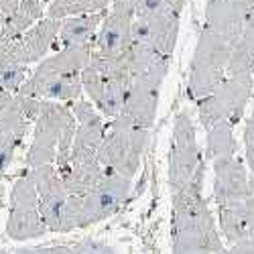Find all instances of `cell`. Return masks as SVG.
I'll return each instance as SVG.
<instances>
[{"label":"cell","instance_id":"4dcf8cb0","mask_svg":"<svg viewBox=\"0 0 254 254\" xmlns=\"http://www.w3.org/2000/svg\"><path fill=\"white\" fill-rule=\"evenodd\" d=\"M16 39H20V37H16V35L12 33V29L8 27L6 16L0 12V55H2V53L6 51V47L12 43V41H16Z\"/></svg>","mask_w":254,"mask_h":254},{"label":"cell","instance_id":"d6986e66","mask_svg":"<svg viewBox=\"0 0 254 254\" xmlns=\"http://www.w3.org/2000/svg\"><path fill=\"white\" fill-rule=\"evenodd\" d=\"M29 124L31 122L23 114L16 94H10V98L0 110V171H6L10 167L14 151L23 142Z\"/></svg>","mask_w":254,"mask_h":254},{"label":"cell","instance_id":"2e32d148","mask_svg":"<svg viewBox=\"0 0 254 254\" xmlns=\"http://www.w3.org/2000/svg\"><path fill=\"white\" fill-rule=\"evenodd\" d=\"M31 177L35 181L37 193H39V207H41V216H43L47 230L59 234V218H61V209L65 205L67 191L63 187V181L59 177V171L55 165H41L35 169H29Z\"/></svg>","mask_w":254,"mask_h":254},{"label":"cell","instance_id":"f546056e","mask_svg":"<svg viewBox=\"0 0 254 254\" xmlns=\"http://www.w3.org/2000/svg\"><path fill=\"white\" fill-rule=\"evenodd\" d=\"M81 254H114V250L106 244V242H100V240H94V238H83L77 242Z\"/></svg>","mask_w":254,"mask_h":254},{"label":"cell","instance_id":"30bf717a","mask_svg":"<svg viewBox=\"0 0 254 254\" xmlns=\"http://www.w3.org/2000/svg\"><path fill=\"white\" fill-rule=\"evenodd\" d=\"M201 161L203 157L197 146L195 126L189 114L181 110L175 116L171 151H169V187H171V193L179 191L181 187L189 183Z\"/></svg>","mask_w":254,"mask_h":254},{"label":"cell","instance_id":"6da1fadb","mask_svg":"<svg viewBox=\"0 0 254 254\" xmlns=\"http://www.w3.org/2000/svg\"><path fill=\"white\" fill-rule=\"evenodd\" d=\"M205 159L185 187L173 193L171 246L173 254H228L222 234L203 197Z\"/></svg>","mask_w":254,"mask_h":254},{"label":"cell","instance_id":"3957f363","mask_svg":"<svg viewBox=\"0 0 254 254\" xmlns=\"http://www.w3.org/2000/svg\"><path fill=\"white\" fill-rule=\"evenodd\" d=\"M149 142V128L134 124L126 114H118L106 124V136L98 151V161L104 171L134 177L140 157Z\"/></svg>","mask_w":254,"mask_h":254},{"label":"cell","instance_id":"ba28073f","mask_svg":"<svg viewBox=\"0 0 254 254\" xmlns=\"http://www.w3.org/2000/svg\"><path fill=\"white\" fill-rule=\"evenodd\" d=\"M130 177L118 173L104 171L100 183L90 193L79 195V214H77V230L90 228L98 222L108 220L126 203L130 193Z\"/></svg>","mask_w":254,"mask_h":254},{"label":"cell","instance_id":"cb8c5ba5","mask_svg":"<svg viewBox=\"0 0 254 254\" xmlns=\"http://www.w3.org/2000/svg\"><path fill=\"white\" fill-rule=\"evenodd\" d=\"M236 151H238V144L234 138V124L228 120H220L214 126H209L205 136V153H203L205 161L232 157L236 155Z\"/></svg>","mask_w":254,"mask_h":254},{"label":"cell","instance_id":"f1b7e54d","mask_svg":"<svg viewBox=\"0 0 254 254\" xmlns=\"http://www.w3.org/2000/svg\"><path fill=\"white\" fill-rule=\"evenodd\" d=\"M130 2L134 6V14H153L169 10L165 0H130Z\"/></svg>","mask_w":254,"mask_h":254},{"label":"cell","instance_id":"8fae6325","mask_svg":"<svg viewBox=\"0 0 254 254\" xmlns=\"http://www.w3.org/2000/svg\"><path fill=\"white\" fill-rule=\"evenodd\" d=\"M134 6L130 0H112L94 39V53L100 57H120L132 45Z\"/></svg>","mask_w":254,"mask_h":254},{"label":"cell","instance_id":"d6a6232c","mask_svg":"<svg viewBox=\"0 0 254 254\" xmlns=\"http://www.w3.org/2000/svg\"><path fill=\"white\" fill-rule=\"evenodd\" d=\"M2 181H4V171H0V209L4 207V197H2Z\"/></svg>","mask_w":254,"mask_h":254},{"label":"cell","instance_id":"44dd1931","mask_svg":"<svg viewBox=\"0 0 254 254\" xmlns=\"http://www.w3.org/2000/svg\"><path fill=\"white\" fill-rule=\"evenodd\" d=\"M94 53V43L88 45H69L61 47L51 57L39 61L35 71L41 73H53V75H65V73H81V69L88 65Z\"/></svg>","mask_w":254,"mask_h":254},{"label":"cell","instance_id":"4316f807","mask_svg":"<svg viewBox=\"0 0 254 254\" xmlns=\"http://www.w3.org/2000/svg\"><path fill=\"white\" fill-rule=\"evenodd\" d=\"M16 98H18V104H20V108H23V114L27 116V120L31 124H35V120L39 118V112H41V106H43V100L23 96V94H16Z\"/></svg>","mask_w":254,"mask_h":254},{"label":"cell","instance_id":"7402d4cb","mask_svg":"<svg viewBox=\"0 0 254 254\" xmlns=\"http://www.w3.org/2000/svg\"><path fill=\"white\" fill-rule=\"evenodd\" d=\"M108 12V8L102 12H90V14H75L67 16L61 20V29H59V45L61 47H69V45H88L94 43L96 33L102 25V20Z\"/></svg>","mask_w":254,"mask_h":254},{"label":"cell","instance_id":"ac0fdd59","mask_svg":"<svg viewBox=\"0 0 254 254\" xmlns=\"http://www.w3.org/2000/svg\"><path fill=\"white\" fill-rule=\"evenodd\" d=\"M252 12L254 8L242 6L234 0H207L205 27L226 39L230 45H236Z\"/></svg>","mask_w":254,"mask_h":254},{"label":"cell","instance_id":"484cf974","mask_svg":"<svg viewBox=\"0 0 254 254\" xmlns=\"http://www.w3.org/2000/svg\"><path fill=\"white\" fill-rule=\"evenodd\" d=\"M14 254H81L77 244H57V246H29L18 248Z\"/></svg>","mask_w":254,"mask_h":254},{"label":"cell","instance_id":"d4e9b609","mask_svg":"<svg viewBox=\"0 0 254 254\" xmlns=\"http://www.w3.org/2000/svg\"><path fill=\"white\" fill-rule=\"evenodd\" d=\"M112 4V0H53L47 6L49 18H67L75 14H90V12H102Z\"/></svg>","mask_w":254,"mask_h":254},{"label":"cell","instance_id":"1f68e13d","mask_svg":"<svg viewBox=\"0 0 254 254\" xmlns=\"http://www.w3.org/2000/svg\"><path fill=\"white\" fill-rule=\"evenodd\" d=\"M20 6V0H0V12L4 16H12Z\"/></svg>","mask_w":254,"mask_h":254},{"label":"cell","instance_id":"9c48e42d","mask_svg":"<svg viewBox=\"0 0 254 254\" xmlns=\"http://www.w3.org/2000/svg\"><path fill=\"white\" fill-rule=\"evenodd\" d=\"M169 65H171V59L165 57L146 71L134 75L130 81L122 114H126L134 124L142 126V128L151 130L155 124L157 106H159V90L169 71Z\"/></svg>","mask_w":254,"mask_h":254},{"label":"cell","instance_id":"ffe728a7","mask_svg":"<svg viewBox=\"0 0 254 254\" xmlns=\"http://www.w3.org/2000/svg\"><path fill=\"white\" fill-rule=\"evenodd\" d=\"M59 29H61L59 18L43 16L41 20H37L29 31L23 33L20 43H23V51H25L29 63H37L41 59H45V55L53 47H57Z\"/></svg>","mask_w":254,"mask_h":254},{"label":"cell","instance_id":"e575fe53","mask_svg":"<svg viewBox=\"0 0 254 254\" xmlns=\"http://www.w3.org/2000/svg\"><path fill=\"white\" fill-rule=\"evenodd\" d=\"M0 254H10V252H8L6 248H0Z\"/></svg>","mask_w":254,"mask_h":254},{"label":"cell","instance_id":"83f0119b","mask_svg":"<svg viewBox=\"0 0 254 254\" xmlns=\"http://www.w3.org/2000/svg\"><path fill=\"white\" fill-rule=\"evenodd\" d=\"M244 146H246V167L254 175V112L244 126Z\"/></svg>","mask_w":254,"mask_h":254},{"label":"cell","instance_id":"7a4b0ae2","mask_svg":"<svg viewBox=\"0 0 254 254\" xmlns=\"http://www.w3.org/2000/svg\"><path fill=\"white\" fill-rule=\"evenodd\" d=\"M81 88L90 96V102L106 118L122 114L124 100L128 94L132 73L126 61V53L120 57H100L92 53V59L79 73Z\"/></svg>","mask_w":254,"mask_h":254},{"label":"cell","instance_id":"52a82bcc","mask_svg":"<svg viewBox=\"0 0 254 254\" xmlns=\"http://www.w3.org/2000/svg\"><path fill=\"white\" fill-rule=\"evenodd\" d=\"M47 224L41 216L39 193L31 171H23L10 189V211L6 236L10 240H31L47 234Z\"/></svg>","mask_w":254,"mask_h":254},{"label":"cell","instance_id":"277c9868","mask_svg":"<svg viewBox=\"0 0 254 254\" xmlns=\"http://www.w3.org/2000/svg\"><path fill=\"white\" fill-rule=\"evenodd\" d=\"M232 49H234V45H230L226 39H222L220 35H216L203 25L191 65H189V83H187L189 98L197 102L209 96L220 86V81L226 77V67Z\"/></svg>","mask_w":254,"mask_h":254},{"label":"cell","instance_id":"9a60e30c","mask_svg":"<svg viewBox=\"0 0 254 254\" xmlns=\"http://www.w3.org/2000/svg\"><path fill=\"white\" fill-rule=\"evenodd\" d=\"M228 254H254V193L238 203L218 207Z\"/></svg>","mask_w":254,"mask_h":254},{"label":"cell","instance_id":"836d02e7","mask_svg":"<svg viewBox=\"0 0 254 254\" xmlns=\"http://www.w3.org/2000/svg\"><path fill=\"white\" fill-rule=\"evenodd\" d=\"M234 2H238L242 6H248V8H254V0H234Z\"/></svg>","mask_w":254,"mask_h":254},{"label":"cell","instance_id":"7c38bea8","mask_svg":"<svg viewBox=\"0 0 254 254\" xmlns=\"http://www.w3.org/2000/svg\"><path fill=\"white\" fill-rule=\"evenodd\" d=\"M77 128L69 153V163H92L98 161V151L106 136V122L98 114L96 106L86 100H75L71 106ZM100 163V161H98Z\"/></svg>","mask_w":254,"mask_h":254},{"label":"cell","instance_id":"5bb4252c","mask_svg":"<svg viewBox=\"0 0 254 254\" xmlns=\"http://www.w3.org/2000/svg\"><path fill=\"white\" fill-rule=\"evenodd\" d=\"M211 163H214V199L218 207L244 201L254 193V175L250 177L248 167L240 157H220Z\"/></svg>","mask_w":254,"mask_h":254},{"label":"cell","instance_id":"5b68a950","mask_svg":"<svg viewBox=\"0 0 254 254\" xmlns=\"http://www.w3.org/2000/svg\"><path fill=\"white\" fill-rule=\"evenodd\" d=\"M252 90H254L252 73L226 75L209 96L197 100V114L203 128L207 130L209 126H214L220 120H228L236 126L244 116Z\"/></svg>","mask_w":254,"mask_h":254},{"label":"cell","instance_id":"8992f818","mask_svg":"<svg viewBox=\"0 0 254 254\" xmlns=\"http://www.w3.org/2000/svg\"><path fill=\"white\" fill-rule=\"evenodd\" d=\"M73 128H77V126L69 106L53 100H43L39 118L35 120V134L31 149L25 157L27 167L35 169L41 165H53L61 136Z\"/></svg>","mask_w":254,"mask_h":254},{"label":"cell","instance_id":"e0dca14e","mask_svg":"<svg viewBox=\"0 0 254 254\" xmlns=\"http://www.w3.org/2000/svg\"><path fill=\"white\" fill-rule=\"evenodd\" d=\"M83 88L79 73H65V75H53V73H41L33 71L25 83L18 88L16 94L39 98V100H53V102H75L79 100Z\"/></svg>","mask_w":254,"mask_h":254},{"label":"cell","instance_id":"4fadbf2b","mask_svg":"<svg viewBox=\"0 0 254 254\" xmlns=\"http://www.w3.org/2000/svg\"><path fill=\"white\" fill-rule=\"evenodd\" d=\"M179 12L163 10L153 14H136L132 20V41L149 45L163 57H173L179 37Z\"/></svg>","mask_w":254,"mask_h":254},{"label":"cell","instance_id":"603a6c76","mask_svg":"<svg viewBox=\"0 0 254 254\" xmlns=\"http://www.w3.org/2000/svg\"><path fill=\"white\" fill-rule=\"evenodd\" d=\"M63 187L69 195H86L104 177V167L98 161L92 163H67L63 169H57Z\"/></svg>","mask_w":254,"mask_h":254}]
</instances>
